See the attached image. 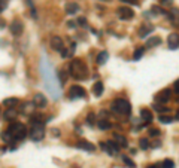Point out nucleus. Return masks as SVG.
Returning <instances> with one entry per match:
<instances>
[{
    "label": "nucleus",
    "instance_id": "nucleus-37",
    "mask_svg": "<svg viewBox=\"0 0 179 168\" xmlns=\"http://www.w3.org/2000/svg\"><path fill=\"white\" fill-rule=\"evenodd\" d=\"M100 147L105 150V152H108L109 155H112V152H111V149H109V146H108V143H100Z\"/></svg>",
    "mask_w": 179,
    "mask_h": 168
},
{
    "label": "nucleus",
    "instance_id": "nucleus-26",
    "mask_svg": "<svg viewBox=\"0 0 179 168\" xmlns=\"http://www.w3.org/2000/svg\"><path fill=\"white\" fill-rule=\"evenodd\" d=\"M143 51H145L143 48H137V49L134 51V54H133V60H134V61L140 60V58H142V55H143Z\"/></svg>",
    "mask_w": 179,
    "mask_h": 168
},
{
    "label": "nucleus",
    "instance_id": "nucleus-38",
    "mask_svg": "<svg viewBox=\"0 0 179 168\" xmlns=\"http://www.w3.org/2000/svg\"><path fill=\"white\" fill-rule=\"evenodd\" d=\"M149 135H151V137H157V135H160V131L154 128V129H151V131H149Z\"/></svg>",
    "mask_w": 179,
    "mask_h": 168
},
{
    "label": "nucleus",
    "instance_id": "nucleus-8",
    "mask_svg": "<svg viewBox=\"0 0 179 168\" xmlns=\"http://www.w3.org/2000/svg\"><path fill=\"white\" fill-rule=\"evenodd\" d=\"M169 17V21L175 26V27H179V9L178 8H172L167 14Z\"/></svg>",
    "mask_w": 179,
    "mask_h": 168
},
{
    "label": "nucleus",
    "instance_id": "nucleus-22",
    "mask_svg": "<svg viewBox=\"0 0 179 168\" xmlns=\"http://www.w3.org/2000/svg\"><path fill=\"white\" fill-rule=\"evenodd\" d=\"M18 103H20L18 98H17V97H12V98H6V100L3 101V106L8 107V109H12V107H15Z\"/></svg>",
    "mask_w": 179,
    "mask_h": 168
},
{
    "label": "nucleus",
    "instance_id": "nucleus-15",
    "mask_svg": "<svg viewBox=\"0 0 179 168\" xmlns=\"http://www.w3.org/2000/svg\"><path fill=\"white\" fill-rule=\"evenodd\" d=\"M154 31V26H151V24H146V26H142L140 27V30H139V36H140V39H145L149 33H152Z\"/></svg>",
    "mask_w": 179,
    "mask_h": 168
},
{
    "label": "nucleus",
    "instance_id": "nucleus-20",
    "mask_svg": "<svg viewBox=\"0 0 179 168\" xmlns=\"http://www.w3.org/2000/svg\"><path fill=\"white\" fill-rule=\"evenodd\" d=\"M140 118H142V121H143L145 123H148V122L152 121V113H151L148 109H142V110H140Z\"/></svg>",
    "mask_w": 179,
    "mask_h": 168
},
{
    "label": "nucleus",
    "instance_id": "nucleus-30",
    "mask_svg": "<svg viewBox=\"0 0 179 168\" xmlns=\"http://www.w3.org/2000/svg\"><path fill=\"white\" fill-rule=\"evenodd\" d=\"M58 77H60V86H61L63 83H66L67 75H66V72H64V70H60V72H58Z\"/></svg>",
    "mask_w": 179,
    "mask_h": 168
},
{
    "label": "nucleus",
    "instance_id": "nucleus-35",
    "mask_svg": "<svg viewBox=\"0 0 179 168\" xmlns=\"http://www.w3.org/2000/svg\"><path fill=\"white\" fill-rule=\"evenodd\" d=\"M152 12H155L157 15H158V14H163V15H167V12H166V11H163L161 8H158V6H154V8H152Z\"/></svg>",
    "mask_w": 179,
    "mask_h": 168
},
{
    "label": "nucleus",
    "instance_id": "nucleus-14",
    "mask_svg": "<svg viewBox=\"0 0 179 168\" xmlns=\"http://www.w3.org/2000/svg\"><path fill=\"white\" fill-rule=\"evenodd\" d=\"M33 103L36 107H45L46 106V97L43 94H36L33 98Z\"/></svg>",
    "mask_w": 179,
    "mask_h": 168
},
{
    "label": "nucleus",
    "instance_id": "nucleus-33",
    "mask_svg": "<svg viewBox=\"0 0 179 168\" xmlns=\"http://www.w3.org/2000/svg\"><path fill=\"white\" fill-rule=\"evenodd\" d=\"M163 168H175V162L172 159H166L163 161Z\"/></svg>",
    "mask_w": 179,
    "mask_h": 168
},
{
    "label": "nucleus",
    "instance_id": "nucleus-29",
    "mask_svg": "<svg viewBox=\"0 0 179 168\" xmlns=\"http://www.w3.org/2000/svg\"><path fill=\"white\" fill-rule=\"evenodd\" d=\"M139 146H140L142 150H146V149L149 147V141H148V138H140V140H139Z\"/></svg>",
    "mask_w": 179,
    "mask_h": 168
},
{
    "label": "nucleus",
    "instance_id": "nucleus-43",
    "mask_svg": "<svg viewBox=\"0 0 179 168\" xmlns=\"http://www.w3.org/2000/svg\"><path fill=\"white\" fill-rule=\"evenodd\" d=\"M52 134H54L55 137H58V135H60V131H58V129H52Z\"/></svg>",
    "mask_w": 179,
    "mask_h": 168
},
{
    "label": "nucleus",
    "instance_id": "nucleus-40",
    "mask_svg": "<svg viewBox=\"0 0 179 168\" xmlns=\"http://www.w3.org/2000/svg\"><path fill=\"white\" fill-rule=\"evenodd\" d=\"M78 23L82 24V26H87V20L85 18H78Z\"/></svg>",
    "mask_w": 179,
    "mask_h": 168
},
{
    "label": "nucleus",
    "instance_id": "nucleus-44",
    "mask_svg": "<svg viewBox=\"0 0 179 168\" xmlns=\"http://www.w3.org/2000/svg\"><path fill=\"white\" fill-rule=\"evenodd\" d=\"M175 121H179V110H178L176 115H175Z\"/></svg>",
    "mask_w": 179,
    "mask_h": 168
},
{
    "label": "nucleus",
    "instance_id": "nucleus-39",
    "mask_svg": "<svg viewBox=\"0 0 179 168\" xmlns=\"http://www.w3.org/2000/svg\"><path fill=\"white\" fill-rule=\"evenodd\" d=\"M121 2H124V3H128V5H137V6H139L137 0H121Z\"/></svg>",
    "mask_w": 179,
    "mask_h": 168
},
{
    "label": "nucleus",
    "instance_id": "nucleus-23",
    "mask_svg": "<svg viewBox=\"0 0 179 168\" xmlns=\"http://www.w3.org/2000/svg\"><path fill=\"white\" fill-rule=\"evenodd\" d=\"M97 126H99L100 129L106 131V129H111V128H112V123H111L108 119H100V121L97 122Z\"/></svg>",
    "mask_w": 179,
    "mask_h": 168
},
{
    "label": "nucleus",
    "instance_id": "nucleus-6",
    "mask_svg": "<svg viewBox=\"0 0 179 168\" xmlns=\"http://www.w3.org/2000/svg\"><path fill=\"white\" fill-rule=\"evenodd\" d=\"M117 14H118L120 20H123V21H128V20H131V18L134 17L133 9H130L128 6H120V8L117 9Z\"/></svg>",
    "mask_w": 179,
    "mask_h": 168
},
{
    "label": "nucleus",
    "instance_id": "nucleus-17",
    "mask_svg": "<svg viewBox=\"0 0 179 168\" xmlns=\"http://www.w3.org/2000/svg\"><path fill=\"white\" fill-rule=\"evenodd\" d=\"M158 45H161V37H158V36H152L146 40V48H155Z\"/></svg>",
    "mask_w": 179,
    "mask_h": 168
},
{
    "label": "nucleus",
    "instance_id": "nucleus-18",
    "mask_svg": "<svg viewBox=\"0 0 179 168\" xmlns=\"http://www.w3.org/2000/svg\"><path fill=\"white\" fill-rule=\"evenodd\" d=\"M103 91H105L103 83H102V82H96V83H94V86H93V94H94L96 97H102Z\"/></svg>",
    "mask_w": 179,
    "mask_h": 168
},
{
    "label": "nucleus",
    "instance_id": "nucleus-27",
    "mask_svg": "<svg viewBox=\"0 0 179 168\" xmlns=\"http://www.w3.org/2000/svg\"><path fill=\"white\" fill-rule=\"evenodd\" d=\"M17 115H18V112H17L15 109H8V110H6V115H5V118H6V119H14Z\"/></svg>",
    "mask_w": 179,
    "mask_h": 168
},
{
    "label": "nucleus",
    "instance_id": "nucleus-13",
    "mask_svg": "<svg viewBox=\"0 0 179 168\" xmlns=\"http://www.w3.org/2000/svg\"><path fill=\"white\" fill-rule=\"evenodd\" d=\"M9 30H11V33H12L14 36H20V34L23 33V24L15 20V21H12V24L9 26Z\"/></svg>",
    "mask_w": 179,
    "mask_h": 168
},
{
    "label": "nucleus",
    "instance_id": "nucleus-1",
    "mask_svg": "<svg viewBox=\"0 0 179 168\" xmlns=\"http://www.w3.org/2000/svg\"><path fill=\"white\" fill-rule=\"evenodd\" d=\"M40 73H42V79L45 82V86H46L48 92L52 95L54 100H58L60 98V85H57V80L54 77L51 66H49V63L46 61L45 57H43V60L40 63Z\"/></svg>",
    "mask_w": 179,
    "mask_h": 168
},
{
    "label": "nucleus",
    "instance_id": "nucleus-41",
    "mask_svg": "<svg viewBox=\"0 0 179 168\" xmlns=\"http://www.w3.org/2000/svg\"><path fill=\"white\" fill-rule=\"evenodd\" d=\"M175 92H178V94H179V79L175 82Z\"/></svg>",
    "mask_w": 179,
    "mask_h": 168
},
{
    "label": "nucleus",
    "instance_id": "nucleus-12",
    "mask_svg": "<svg viewBox=\"0 0 179 168\" xmlns=\"http://www.w3.org/2000/svg\"><path fill=\"white\" fill-rule=\"evenodd\" d=\"M76 147L78 149H82V150H87V152H94L96 150V146L91 144L90 141H85V140H81L76 143Z\"/></svg>",
    "mask_w": 179,
    "mask_h": 168
},
{
    "label": "nucleus",
    "instance_id": "nucleus-28",
    "mask_svg": "<svg viewBox=\"0 0 179 168\" xmlns=\"http://www.w3.org/2000/svg\"><path fill=\"white\" fill-rule=\"evenodd\" d=\"M123 162H124V164H125L128 168H136V164H134V162H133V161H131L128 156H125V155L123 156Z\"/></svg>",
    "mask_w": 179,
    "mask_h": 168
},
{
    "label": "nucleus",
    "instance_id": "nucleus-45",
    "mask_svg": "<svg viewBox=\"0 0 179 168\" xmlns=\"http://www.w3.org/2000/svg\"><path fill=\"white\" fill-rule=\"evenodd\" d=\"M146 168H157V165H151V167H146Z\"/></svg>",
    "mask_w": 179,
    "mask_h": 168
},
{
    "label": "nucleus",
    "instance_id": "nucleus-31",
    "mask_svg": "<svg viewBox=\"0 0 179 168\" xmlns=\"http://www.w3.org/2000/svg\"><path fill=\"white\" fill-rule=\"evenodd\" d=\"M158 121H160L161 123H170V122H173V118H170V116H164V115H160Z\"/></svg>",
    "mask_w": 179,
    "mask_h": 168
},
{
    "label": "nucleus",
    "instance_id": "nucleus-25",
    "mask_svg": "<svg viewBox=\"0 0 179 168\" xmlns=\"http://www.w3.org/2000/svg\"><path fill=\"white\" fill-rule=\"evenodd\" d=\"M108 146H109V149H111L112 155H114V153H118V152H120V147H121V146H120L117 141H114V140L108 141Z\"/></svg>",
    "mask_w": 179,
    "mask_h": 168
},
{
    "label": "nucleus",
    "instance_id": "nucleus-42",
    "mask_svg": "<svg viewBox=\"0 0 179 168\" xmlns=\"http://www.w3.org/2000/svg\"><path fill=\"white\" fill-rule=\"evenodd\" d=\"M67 26H69L70 28H75V27H76V26H75V21H69V23H67Z\"/></svg>",
    "mask_w": 179,
    "mask_h": 168
},
{
    "label": "nucleus",
    "instance_id": "nucleus-5",
    "mask_svg": "<svg viewBox=\"0 0 179 168\" xmlns=\"http://www.w3.org/2000/svg\"><path fill=\"white\" fill-rule=\"evenodd\" d=\"M29 134L33 141H40L45 137V122H32V129Z\"/></svg>",
    "mask_w": 179,
    "mask_h": 168
},
{
    "label": "nucleus",
    "instance_id": "nucleus-3",
    "mask_svg": "<svg viewBox=\"0 0 179 168\" xmlns=\"http://www.w3.org/2000/svg\"><path fill=\"white\" fill-rule=\"evenodd\" d=\"M8 131H9V134L12 135V138H14L15 141L24 140V138L27 137V128H26V125L21 123V122H12V123L8 126Z\"/></svg>",
    "mask_w": 179,
    "mask_h": 168
},
{
    "label": "nucleus",
    "instance_id": "nucleus-34",
    "mask_svg": "<svg viewBox=\"0 0 179 168\" xmlns=\"http://www.w3.org/2000/svg\"><path fill=\"white\" fill-rule=\"evenodd\" d=\"M94 119H96V116H94V113H90L88 116H87V123L91 126V125H94Z\"/></svg>",
    "mask_w": 179,
    "mask_h": 168
},
{
    "label": "nucleus",
    "instance_id": "nucleus-24",
    "mask_svg": "<svg viewBox=\"0 0 179 168\" xmlns=\"http://www.w3.org/2000/svg\"><path fill=\"white\" fill-rule=\"evenodd\" d=\"M114 141H117L121 147H127V138L123 137L121 134H114Z\"/></svg>",
    "mask_w": 179,
    "mask_h": 168
},
{
    "label": "nucleus",
    "instance_id": "nucleus-9",
    "mask_svg": "<svg viewBox=\"0 0 179 168\" xmlns=\"http://www.w3.org/2000/svg\"><path fill=\"white\" fill-rule=\"evenodd\" d=\"M170 97H172V91L170 89H163L161 92H158L157 95H155V100L158 101V103H167L169 100H170Z\"/></svg>",
    "mask_w": 179,
    "mask_h": 168
},
{
    "label": "nucleus",
    "instance_id": "nucleus-10",
    "mask_svg": "<svg viewBox=\"0 0 179 168\" xmlns=\"http://www.w3.org/2000/svg\"><path fill=\"white\" fill-rule=\"evenodd\" d=\"M51 46H52V49H55V51H58V52H61V51L64 49V43H63L61 37H58V36L51 37Z\"/></svg>",
    "mask_w": 179,
    "mask_h": 168
},
{
    "label": "nucleus",
    "instance_id": "nucleus-4",
    "mask_svg": "<svg viewBox=\"0 0 179 168\" xmlns=\"http://www.w3.org/2000/svg\"><path fill=\"white\" fill-rule=\"evenodd\" d=\"M112 112L120 113V115H130L131 113V106L125 98H117L112 104H111Z\"/></svg>",
    "mask_w": 179,
    "mask_h": 168
},
{
    "label": "nucleus",
    "instance_id": "nucleus-2",
    "mask_svg": "<svg viewBox=\"0 0 179 168\" xmlns=\"http://www.w3.org/2000/svg\"><path fill=\"white\" fill-rule=\"evenodd\" d=\"M69 72L72 73V76L78 80H84L88 77V70H87V66L84 64L82 60H73L70 63V67H69Z\"/></svg>",
    "mask_w": 179,
    "mask_h": 168
},
{
    "label": "nucleus",
    "instance_id": "nucleus-7",
    "mask_svg": "<svg viewBox=\"0 0 179 168\" xmlns=\"http://www.w3.org/2000/svg\"><path fill=\"white\" fill-rule=\"evenodd\" d=\"M69 97L72 100H75V98H84L85 97V89L81 85H73L70 88V91H69Z\"/></svg>",
    "mask_w": 179,
    "mask_h": 168
},
{
    "label": "nucleus",
    "instance_id": "nucleus-11",
    "mask_svg": "<svg viewBox=\"0 0 179 168\" xmlns=\"http://www.w3.org/2000/svg\"><path fill=\"white\" fill-rule=\"evenodd\" d=\"M167 45H169L170 49H176V48H179V34L172 33V34L167 37Z\"/></svg>",
    "mask_w": 179,
    "mask_h": 168
},
{
    "label": "nucleus",
    "instance_id": "nucleus-16",
    "mask_svg": "<svg viewBox=\"0 0 179 168\" xmlns=\"http://www.w3.org/2000/svg\"><path fill=\"white\" fill-rule=\"evenodd\" d=\"M66 14H69V15H75V14H78V11H79V6H78V3H75V2H69L67 5H66Z\"/></svg>",
    "mask_w": 179,
    "mask_h": 168
},
{
    "label": "nucleus",
    "instance_id": "nucleus-21",
    "mask_svg": "<svg viewBox=\"0 0 179 168\" xmlns=\"http://www.w3.org/2000/svg\"><path fill=\"white\" fill-rule=\"evenodd\" d=\"M108 58H109V54H108L106 51H102V52L97 55V64H99V66H103V64H106Z\"/></svg>",
    "mask_w": 179,
    "mask_h": 168
},
{
    "label": "nucleus",
    "instance_id": "nucleus-19",
    "mask_svg": "<svg viewBox=\"0 0 179 168\" xmlns=\"http://www.w3.org/2000/svg\"><path fill=\"white\" fill-rule=\"evenodd\" d=\"M33 107H36L34 103H24V104L21 106V109H20V113H23V115H29V113L33 112Z\"/></svg>",
    "mask_w": 179,
    "mask_h": 168
},
{
    "label": "nucleus",
    "instance_id": "nucleus-32",
    "mask_svg": "<svg viewBox=\"0 0 179 168\" xmlns=\"http://www.w3.org/2000/svg\"><path fill=\"white\" fill-rule=\"evenodd\" d=\"M154 110H157L158 113H164V112H169V107H164V106H160V104H154Z\"/></svg>",
    "mask_w": 179,
    "mask_h": 168
},
{
    "label": "nucleus",
    "instance_id": "nucleus-36",
    "mask_svg": "<svg viewBox=\"0 0 179 168\" xmlns=\"http://www.w3.org/2000/svg\"><path fill=\"white\" fill-rule=\"evenodd\" d=\"M8 2H9V0H0V11H5L6 9V6H8Z\"/></svg>",
    "mask_w": 179,
    "mask_h": 168
}]
</instances>
